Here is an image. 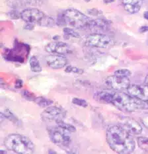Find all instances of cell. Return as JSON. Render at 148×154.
<instances>
[{
	"mask_svg": "<svg viewBox=\"0 0 148 154\" xmlns=\"http://www.w3.org/2000/svg\"><path fill=\"white\" fill-rule=\"evenodd\" d=\"M115 0H103V2L105 3H113L114 2Z\"/></svg>",
	"mask_w": 148,
	"mask_h": 154,
	"instance_id": "cell-28",
	"label": "cell"
},
{
	"mask_svg": "<svg viewBox=\"0 0 148 154\" xmlns=\"http://www.w3.org/2000/svg\"><path fill=\"white\" fill-rule=\"evenodd\" d=\"M23 95L25 99H26L27 100H29V101H35V100L36 99V97H35L33 94H32L31 93H30L28 91H23Z\"/></svg>",
	"mask_w": 148,
	"mask_h": 154,
	"instance_id": "cell-24",
	"label": "cell"
},
{
	"mask_svg": "<svg viewBox=\"0 0 148 154\" xmlns=\"http://www.w3.org/2000/svg\"><path fill=\"white\" fill-rule=\"evenodd\" d=\"M126 93L133 97L142 101L148 106V85H130L126 90Z\"/></svg>",
	"mask_w": 148,
	"mask_h": 154,
	"instance_id": "cell-9",
	"label": "cell"
},
{
	"mask_svg": "<svg viewBox=\"0 0 148 154\" xmlns=\"http://www.w3.org/2000/svg\"><path fill=\"white\" fill-rule=\"evenodd\" d=\"M66 110L59 106H48L41 114L43 120L49 121H56L58 120H63L66 116Z\"/></svg>",
	"mask_w": 148,
	"mask_h": 154,
	"instance_id": "cell-10",
	"label": "cell"
},
{
	"mask_svg": "<svg viewBox=\"0 0 148 154\" xmlns=\"http://www.w3.org/2000/svg\"><path fill=\"white\" fill-rule=\"evenodd\" d=\"M65 25L77 29H89L92 19L76 9H67L62 13Z\"/></svg>",
	"mask_w": 148,
	"mask_h": 154,
	"instance_id": "cell-4",
	"label": "cell"
},
{
	"mask_svg": "<svg viewBox=\"0 0 148 154\" xmlns=\"http://www.w3.org/2000/svg\"><path fill=\"white\" fill-rule=\"evenodd\" d=\"M139 31L140 32H146L148 31V26H141L139 29Z\"/></svg>",
	"mask_w": 148,
	"mask_h": 154,
	"instance_id": "cell-27",
	"label": "cell"
},
{
	"mask_svg": "<svg viewBox=\"0 0 148 154\" xmlns=\"http://www.w3.org/2000/svg\"><path fill=\"white\" fill-rule=\"evenodd\" d=\"M94 98L100 103L112 104L119 109L127 112L138 111L148 109L145 103L127 93L104 90L97 91L94 95Z\"/></svg>",
	"mask_w": 148,
	"mask_h": 154,
	"instance_id": "cell-1",
	"label": "cell"
},
{
	"mask_svg": "<svg viewBox=\"0 0 148 154\" xmlns=\"http://www.w3.org/2000/svg\"><path fill=\"white\" fill-rule=\"evenodd\" d=\"M110 23L108 21L103 19H92L91 24L89 29L97 30V31H106L109 30Z\"/></svg>",
	"mask_w": 148,
	"mask_h": 154,
	"instance_id": "cell-15",
	"label": "cell"
},
{
	"mask_svg": "<svg viewBox=\"0 0 148 154\" xmlns=\"http://www.w3.org/2000/svg\"><path fill=\"white\" fill-rule=\"evenodd\" d=\"M85 45L91 47L108 48L114 45L113 38L110 36L100 33H93L87 36Z\"/></svg>",
	"mask_w": 148,
	"mask_h": 154,
	"instance_id": "cell-6",
	"label": "cell"
},
{
	"mask_svg": "<svg viewBox=\"0 0 148 154\" xmlns=\"http://www.w3.org/2000/svg\"><path fill=\"white\" fill-rule=\"evenodd\" d=\"M143 0H122L125 11L130 14H136L142 8Z\"/></svg>",
	"mask_w": 148,
	"mask_h": 154,
	"instance_id": "cell-14",
	"label": "cell"
},
{
	"mask_svg": "<svg viewBox=\"0 0 148 154\" xmlns=\"http://www.w3.org/2000/svg\"><path fill=\"white\" fill-rule=\"evenodd\" d=\"M72 103L74 105H76L79 106L83 107V108H86L88 106V103L85 101V100L79 99V98H74L72 99Z\"/></svg>",
	"mask_w": 148,
	"mask_h": 154,
	"instance_id": "cell-22",
	"label": "cell"
},
{
	"mask_svg": "<svg viewBox=\"0 0 148 154\" xmlns=\"http://www.w3.org/2000/svg\"><path fill=\"white\" fill-rule=\"evenodd\" d=\"M65 72L66 73H78V74H82V73L84 72L83 69H79L78 68H77V67L73 66L72 65L66 66V68L65 69Z\"/></svg>",
	"mask_w": 148,
	"mask_h": 154,
	"instance_id": "cell-21",
	"label": "cell"
},
{
	"mask_svg": "<svg viewBox=\"0 0 148 154\" xmlns=\"http://www.w3.org/2000/svg\"><path fill=\"white\" fill-rule=\"evenodd\" d=\"M143 17L146 20H148V11H145L143 13Z\"/></svg>",
	"mask_w": 148,
	"mask_h": 154,
	"instance_id": "cell-29",
	"label": "cell"
},
{
	"mask_svg": "<svg viewBox=\"0 0 148 154\" xmlns=\"http://www.w3.org/2000/svg\"><path fill=\"white\" fill-rule=\"evenodd\" d=\"M46 63L49 68L54 69H62L67 65L68 59L63 55L53 54L47 56L45 58Z\"/></svg>",
	"mask_w": 148,
	"mask_h": 154,
	"instance_id": "cell-13",
	"label": "cell"
},
{
	"mask_svg": "<svg viewBox=\"0 0 148 154\" xmlns=\"http://www.w3.org/2000/svg\"><path fill=\"white\" fill-rule=\"evenodd\" d=\"M23 86V82L21 79H17L15 83V88H21Z\"/></svg>",
	"mask_w": 148,
	"mask_h": 154,
	"instance_id": "cell-26",
	"label": "cell"
},
{
	"mask_svg": "<svg viewBox=\"0 0 148 154\" xmlns=\"http://www.w3.org/2000/svg\"><path fill=\"white\" fill-rule=\"evenodd\" d=\"M48 129L49 138L57 146H68L72 142L70 132L60 127H50Z\"/></svg>",
	"mask_w": 148,
	"mask_h": 154,
	"instance_id": "cell-5",
	"label": "cell"
},
{
	"mask_svg": "<svg viewBox=\"0 0 148 154\" xmlns=\"http://www.w3.org/2000/svg\"><path fill=\"white\" fill-rule=\"evenodd\" d=\"M56 125H58V126L60 127L63 129H64L66 130H68V131L70 132H76V128L74 126L70 125V124L66 123L65 122L63 121V120H58L56 121Z\"/></svg>",
	"mask_w": 148,
	"mask_h": 154,
	"instance_id": "cell-18",
	"label": "cell"
},
{
	"mask_svg": "<svg viewBox=\"0 0 148 154\" xmlns=\"http://www.w3.org/2000/svg\"><path fill=\"white\" fill-rule=\"evenodd\" d=\"M120 125L132 135H139L142 132V126L136 120L128 116H122L120 119Z\"/></svg>",
	"mask_w": 148,
	"mask_h": 154,
	"instance_id": "cell-11",
	"label": "cell"
},
{
	"mask_svg": "<svg viewBox=\"0 0 148 154\" xmlns=\"http://www.w3.org/2000/svg\"><path fill=\"white\" fill-rule=\"evenodd\" d=\"M4 146L11 152L19 154H32L35 146L28 137L19 134H11L4 140Z\"/></svg>",
	"mask_w": 148,
	"mask_h": 154,
	"instance_id": "cell-3",
	"label": "cell"
},
{
	"mask_svg": "<svg viewBox=\"0 0 148 154\" xmlns=\"http://www.w3.org/2000/svg\"><path fill=\"white\" fill-rule=\"evenodd\" d=\"M46 15L45 13L36 8L26 9L20 13V17L26 23L39 24L41 25Z\"/></svg>",
	"mask_w": 148,
	"mask_h": 154,
	"instance_id": "cell-7",
	"label": "cell"
},
{
	"mask_svg": "<svg viewBox=\"0 0 148 154\" xmlns=\"http://www.w3.org/2000/svg\"><path fill=\"white\" fill-rule=\"evenodd\" d=\"M142 122L147 128H148V115L143 116L142 118Z\"/></svg>",
	"mask_w": 148,
	"mask_h": 154,
	"instance_id": "cell-25",
	"label": "cell"
},
{
	"mask_svg": "<svg viewBox=\"0 0 148 154\" xmlns=\"http://www.w3.org/2000/svg\"><path fill=\"white\" fill-rule=\"evenodd\" d=\"M114 74L129 78V77L131 75V72L130 70L127 69H117L116 71H115Z\"/></svg>",
	"mask_w": 148,
	"mask_h": 154,
	"instance_id": "cell-23",
	"label": "cell"
},
{
	"mask_svg": "<svg viewBox=\"0 0 148 154\" xmlns=\"http://www.w3.org/2000/svg\"><path fill=\"white\" fill-rule=\"evenodd\" d=\"M63 32L64 34L68 36H71L73 38H79L80 35L78 32L74 31V30L70 27H66L63 29Z\"/></svg>",
	"mask_w": 148,
	"mask_h": 154,
	"instance_id": "cell-20",
	"label": "cell"
},
{
	"mask_svg": "<svg viewBox=\"0 0 148 154\" xmlns=\"http://www.w3.org/2000/svg\"><path fill=\"white\" fill-rule=\"evenodd\" d=\"M137 144L143 151L148 152V138H146V137H139L137 138Z\"/></svg>",
	"mask_w": 148,
	"mask_h": 154,
	"instance_id": "cell-19",
	"label": "cell"
},
{
	"mask_svg": "<svg viewBox=\"0 0 148 154\" xmlns=\"http://www.w3.org/2000/svg\"><path fill=\"white\" fill-rule=\"evenodd\" d=\"M105 83L110 88L117 91L126 90L130 85L129 78L116 74L107 77L105 79Z\"/></svg>",
	"mask_w": 148,
	"mask_h": 154,
	"instance_id": "cell-8",
	"label": "cell"
},
{
	"mask_svg": "<svg viewBox=\"0 0 148 154\" xmlns=\"http://www.w3.org/2000/svg\"><path fill=\"white\" fill-rule=\"evenodd\" d=\"M45 51L53 54L66 55L72 53V50L65 42L56 41L50 42L45 46Z\"/></svg>",
	"mask_w": 148,
	"mask_h": 154,
	"instance_id": "cell-12",
	"label": "cell"
},
{
	"mask_svg": "<svg viewBox=\"0 0 148 154\" xmlns=\"http://www.w3.org/2000/svg\"><path fill=\"white\" fill-rule=\"evenodd\" d=\"M35 102L39 106L42 107V108H46V107H48L53 104V101L52 100L44 97H36Z\"/></svg>",
	"mask_w": 148,
	"mask_h": 154,
	"instance_id": "cell-17",
	"label": "cell"
},
{
	"mask_svg": "<svg viewBox=\"0 0 148 154\" xmlns=\"http://www.w3.org/2000/svg\"><path fill=\"white\" fill-rule=\"evenodd\" d=\"M145 83L146 85H148V74L146 76V78H145Z\"/></svg>",
	"mask_w": 148,
	"mask_h": 154,
	"instance_id": "cell-30",
	"label": "cell"
},
{
	"mask_svg": "<svg viewBox=\"0 0 148 154\" xmlns=\"http://www.w3.org/2000/svg\"><path fill=\"white\" fill-rule=\"evenodd\" d=\"M29 65L31 71L35 73H40L42 71V66H40V63L39 59L35 56H32L29 60Z\"/></svg>",
	"mask_w": 148,
	"mask_h": 154,
	"instance_id": "cell-16",
	"label": "cell"
},
{
	"mask_svg": "<svg viewBox=\"0 0 148 154\" xmlns=\"http://www.w3.org/2000/svg\"><path fill=\"white\" fill-rule=\"evenodd\" d=\"M106 137L110 148L116 153H131L136 148L132 134L120 125H110L106 129Z\"/></svg>",
	"mask_w": 148,
	"mask_h": 154,
	"instance_id": "cell-2",
	"label": "cell"
}]
</instances>
